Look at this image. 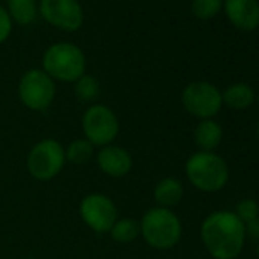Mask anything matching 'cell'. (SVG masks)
<instances>
[{
	"instance_id": "obj_1",
	"label": "cell",
	"mask_w": 259,
	"mask_h": 259,
	"mask_svg": "<svg viewBox=\"0 0 259 259\" xmlns=\"http://www.w3.org/2000/svg\"><path fill=\"white\" fill-rule=\"evenodd\" d=\"M200 236L213 259H236L244 247L245 229L235 212L218 210L204 218Z\"/></svg>"
},
{
	"instance_id": "obj_2",
	"label": "cell",
	"mask_w": 259,
	"mask_h": 259,
	"mask_svg": "<svg viewBox=\"0 0 259 259\" xmlns=\"http://www.w3.org/2000/svg\"><path fill=\"white\" fill-rule=\"evenodd\" d=\"M139 224L141 236L151 248L169 250L182 239L183 226L172 209L154 206L144 213Z\"/></svg>"
},
{
	"instance_id": "obj_3",
	"label": "cell",
	"mask_w": 259,
	"mask_h": 259,
	"mask_svg": "<svg viewBox=\"0 0 259 259\" xmlns=\"http://www.w3.org/2000/svg\"><path fill=\"white\" fill-rule=\"evenodd\" d=\"M41 64L54 81L75 82L85 73L87 58L79 46L70 41H58L45 51Z\"/></svg>"
},
{
	"instance_id": "obj_4",
	"label": "cell",
	"mask_w": 259,
	"mask_h": 259,
	"mask_svg": "<svg viewBox=\"0 0 259 259\" xmlns=\"http://www.w3.org/2000/svg\"><path fill=\"white\" fill-rule=\"evenodd\" d=\"M185 172L191 185L203 192H217L227 185V163L213 151H198L185 165Z\"/></svg>"
},
{
	"instance_id": "obj_5",
	"label": "cell",
	"mask_w": 259,
	"mask_h": 259,
	"mask_svg": "<svg viewBox=\"0 0 259 259\" xmlns=\"http://www.w3.org/2000/svg\"><path fill=\"white\" fill-rule=\"evenodd\" d=\"M81 128L84 139L95 148L111 145L119 135V119L105 104H92L82 114Z\"/></svg>"
},
{
	"instance_id": "obj_6",
	"label": "cell",
	"mask_w": 259,
	"mask_h": 259,
	"mask_svg": "<svg viewBox=\"0 0 259 259\" xmlns=\"http://www.w3.org/2000/svg\"><path fill=\"white\" fill-rule=\"evenodd\" d=\"M64 147L57 139H43L28 153V172L38 182H49L58 177L66 166Z\"/></svg>"
},
{
	"instance_id": "obj_7",
	"label": "cell",
	"mask_w": 259,
	"mask_h": 259,
	"mask_svg": "<svg viewBox=\"0 0 259 259\" xmlns=\"http://www.w3.org/2000/svg\"><path fill=\"white\" fill-rule=\"evenodd\" d=\"M57 95L55 81L43 69L25 72L19 81V99L32 111L48 110Z\"/></svg>"
},
{
	"instance_id": "obj_8",
	"label": "cell",
	"mask_w": 259,
	"mask_h": 259,
	"mask_svg": "<svg viewBox=\"0 0 259 259\" xmlns=\"http://www.w3.org/2000/svg\"><path fill=\"white\" fill-rule=\"evenodd\" d=\"M182 104L189 114L201 120L212 119L223 107V96L213 84L194 81L183 89Z\"/></svg>"
},
{
	"instance_id": "obj_9",
	"label": "cell",
	"mask_w": 259,
	"mask_h": 259,
	"mask_svg": "<svg viewBox=\"0 0 259 259\" xmlns=\"http://www.w3.org/2000/svg\"><path fill=\"white\" fill-rule=\"evenodd\" d=\"M79 217L95 233H108L119 218L114 201L101 192H92L82 197L79 203Z\"/></svg>"
},
{
	"instance_id": "obj_10",
	"label": "cell",
	"mask_w": 259,
	"mask_h": 259,
	"mask_svg": "<svg viewBox=\"0 0 259 259\" xmlns=\"http://www.w3.org/2000/svg\"><path fill=\"white\" fill-rule=\"evenodd\" d=\"M38 13L46 23L66 32H75L84 23V11L78 0H40Z\"/></svg>"
},
{
	"instance_id": "obj_11",
	"label": "cell",
	"mask_w": 259,
	"mask_h": 259,
	"mask_svg": "<svg viewBox=\"0 0 259 259\" xmlns=\"http://www.w3.org/2000/svg\"><path fill=\"white\" fill-rule=\"evenodd\" d=\"M98 168L111 179H122L133 169V157L125 148L117 145H107L99 148L95 154Z\"/></svg>"
},
{
	"instance_id": "obj_12",
	"label": "cell",
	"mask_w": 259,
	"mask_h": 259,
	"mask_svg": "<svg viewBox=\"0 0 259 259\" xmlns=\"http://www.w3.org/2000/svg\"><path fill=\"white\" fill-rule=\"evenodd\" d=\"M223 10L239 31L251 32L259 28V0H224Z\"/></svg>"
},
{
	"instance_id": "obj_13",
	"label": "cell",
	"mask_w": 259,
	"mask_h": 259,
	"mask_svg": "<svg viewBox=\"0 0 259 259\" xmlns=\"http://www.w3.org/2000/svg\"><path fill=\"white\" fill-rule=\"evenodd\" d=\"M223 139V128L212 119H203L194 130V142L200 151L212 153Z\"/></svg>"
},
{
	"instance_id": "obj_14",
	"label": "cell",
	"mask_w": 259,
	"mask_h": 259,
	"mask_svg": "<svg viewBox=\"0 0 259 259\" xmlns=\"http://www.w3.org/2000/svg\"><path fill=\"white\" fill-rule=\"evenodd\" d=\"M183 194V183L176 177H165L154 188V200L157 206L166 209L177 206L182 201Z\"/></svg>"
},
{
	"instance_id": "obj_15",
	"label": "cell",
	"mask_w": 259,
	"mask_h": 259,
	"mask_svg": "<svg viewBox=\"0 0 259 259\" xmlns=\"http://www.w3.org/2000/svg\"><path fill=\"white\" fill-rule=\"evenodd\" d=\"M223 104L232 110H245L254 102V92L245 82H236L229 85L223 93Z\"/></svg>"
},
{
	"instance_id": "obj_16",
	"label": "cell",
	"mask_w": 259,
	"mask_h": 259,
	"mask_svg": "<svg viewBox=\"0 0 259 259\" xmlns=\"http://www.w3.org/2000/svg\"><path fill=\"white\" fill-rule=\"evenodd\" d=\"M7 11L13 23L28 26L32 25L38 16V2L37 0H8Z\"/></svg>"
},
{
	"instance_id": "obj_17",
	"label": "cell",
	"mask_w": 259,
	"mask_h": 259,
	"mask_svg": "<svg viewBox=\"0 0 259 259\" xmlns=\"http://www.w3.org/2000/svg\"><path fill=\"white\" fill-rule=\"evenodd\" d=\"M111 238L119 244H130L133 242L138 236H141V224L138 220L132 217L117 218L113 227L108 232Z\"/></svg>"
},
{
	"instance_id": "obj_18",
	"label": "cell",
	"mask_w": 259,
	"mask_h": 259,
	"mask_svg": "<svg viewBox=\"0 0 259 259\" xmlns=\"http://www.w3.org/2000/svg\"><path fill=\"white\" fill-rule=\"evenodd\" d=\"M66 162L72 165H85L95 157V147L84 138L72 141L67 147H64Z\"/></svg>"
},
{
	"instance_id": "obj_19",
	"label": "cell",
	"mask_w": 259,
	"mask_h": 259,
	"mask_svg": "<svg viewBox=\"0 0 259 259\" xmlns=\"http://www.w3.org/2000/svg\"><path fill=\"white\" fill-rule=\"evenodd\" d=\"M75 95L82 102H93L99 96V82L93 75L84 73L81 78H78L75 82Z\"/></svg>"
},
{
	"instance_id": "obj_20",
	"label": "cell",
	"mask_w": 259,
	"mask_h": 259,
	"mask_svg": "<svg viewBox=\"0 0 259 259\" xmlns=\"http://www.w3.org/2000/svg\"><path fill=\"white\" fill-rule=\"evenodd\" d=\"M223 10V0H192L191 11L198 20H210Z\"/></svg>"
},
{
	"instance_id": "obj_21",
	"label": "cell",
	"mask_w": 259,
	"mask_h": 259,
	"mask_svg": "<svg viewBox=\"0 0 259 259\" xmlns=\"http://www.w3.org/2000/svg\"><path fill=\"white\" fill-rule=\"evenodd\" d=\"M235 215L242 221V223H248L254 218L259 217V206L254 200L251 198H245V200H241L238 204H236V210H235Z\"/></svg>"
},
{
	"instance_id": "obj_22",
	"label": "cell",
	"mask_w": 259,
	"mask_h": 259,
	"mask_svg": "<svg viewBox=\"0 0 259 259\" xmlns=\"http://www.w3.org/2000/svg\"><path fill=\"white\" fill-rule=\"evenodd\" d=\"M13 25L14 23H13L7 8L0 5V45H4L10 38V35L13 32Z\"/></svg>"
},
{
	"instance_id": "obj_23",
	"label": "cell",
	"mask_w": 259,
	"mask_h": 259,
	"mask_svg": "<svg viewBox=\"0 0 259 259\" xmlns=\"http://www.w3.org/2000/svg\"><path fill=\"white\" fill-rule=\"evenodd\" d=\"M244 229H245V236L248 235L250 238L259 239V217L248 223H244Z\"/></svg>"
},
{
	"instance_id": "obj_24",
	"label": "cell",
	"mask_w": 259,
	"mask_h": 259,
	"mask_svg": "<svg viewBox=\"0 0 259 259\" xmlns=\"http://www.w3.org/2000/svg\"><path fill=\"white\" fill-rule=\"evenodd\" d=\"M256 135H257V138H259V120H257V125H256Z\"/></svg>"
},
{
	"instance_id": "obj_25",
	"label": "cell",
	"mask_w": 259,
	"mask_h": 259,
	"mask_svg": "<svg viewBox=\"0 0 259 259\" xmlns=\"http://www.w3.org/2000/svg\"><path fill=\"white\" fill-rule=\"evenodd\" d=\"M256 251H257V256H259V245H257V250Z\"/></svg>"
},
{
	"instance_id": "obj_26",
	"label": "cell",
	"mask_w": 259,
	"mask_h": 259,
	"mask_svg": "<svg viewBox=\"0 0 259 259\" xmlns=\"http://www.w3.org/2000/svg\"><path fill=\"white\" fill-rule=\"evenodd\" d=\"M257 104H259V93H257Z\"/></svg>"
},
{
	"instance_id": "obj_27",
	"label": "cell",
	"mask_w": 259,
	"mask_h": 259,
	"mask_svg": "<svg viewBox=\"0 0 259 259\" xmlns=\"http://www.w3.org/2000/svg\"><path fill=\"white\" fill-rule=\"evenodd\" d=\"M28 259H34V257H28Z\"/></svg>"
}]
</instances>
